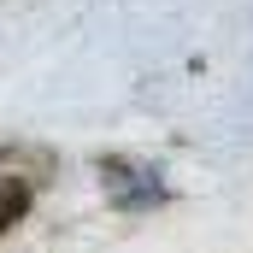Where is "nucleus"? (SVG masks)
Returning a JSON list of instances; mask_svg holds the SVG:
<instances>
[{"mask_svg": "<svg viewBox=\"0 0 253 253\" xmlns=\"http://www.w3.org/2000/svg\"><path fill=\"white\" fill-rule=\"evenodd\" d=\"M100 183L106 194L124 206V212H141V206H159L165 200V183L153 165H129V159H100Z\"/></svg>", "mask_w": 253, "mask_h": 253, "instance_id": "1", "label": "nucleus"}, {"mask_svg": "<svg viewBox=\"0 0 253 253\" xmlns=\"http://www.w3.org/2000/svg\"><path fill=\"white\" fill-rule=\"evenodd\" d=\"M24 212H30V189L12 183V177H0V230H12Z\"/></svg>", "mask_w": 253, "mask_h": 253, "instance_id": "2", "label": "nucleus"}]
</instances>
